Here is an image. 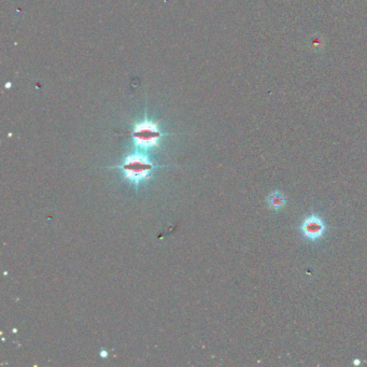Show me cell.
<instances>
[{
    "label": "cell",
    "instance_id": "8992f818",
    "mask_svg": "<svg viewBox=\"0 0 367 367\" xmlns=\"http://www.w3.org/2000/svg\"><path fill=\"white\" fill-rule=\"evenodd\" d=\"M353 364H355V365H360V364H361V361H360V360H355V362H353Z\"/></svg>",
    "mask_w": 367,
    "mask_h": 367
},
{
    "label": "cell",
    "instance_id": "5b68a950",
    "mask_svg": "<svg viewBox=\"0 0 367 367\" xmlns=\"http://www.w3.org/2000/svg\"><path fill=\"white\" fill-rule=\"evenodd\" d=\"M100 357H101V358H107V352H106V351H101Z\"/></svg>",
    "mask_w": 367,
    "mask_h": 367
},
{
    "label": "cell",
    "instance_id": "277c9868",
    "mask_svg": "<svg viewBox=\"0 0 367 367\" xmlns=\"http://www.w3.org/2000/svg\"><path fill=\"white\" fill-rule=\"evenodd\" d=\"M267 206L271 210L279 211L282 209L286 204V197L284 194L280 191H275L267 197Z\"/></svg>",
    "mask_w": 367,
    "mask_h": 367
},
{
    "label": "cell",
    "instance_id": "7a4b0ae2",
    "mask_svg": "<svg viewBox=\"0 0 367 367\" xmlns=\"http://www.w3.org/2000/svg\"><path fill=\"white\" fill-rule=\"evenodd\" d=\"M161 136L162 133L155 124L147 121L138 124L135 127L133 133L135 145L145 150L153 147H159V140Z\"/></svg>",
    "mask_w": 367,
    "mask_h": 367
},
{
    "label": "cell",
    "instance_id": "6da1fadb",
    "mask_svg": "<svg viewBox=\"0 0 367 367\" xmlns=\"http://www.w3.org/2000/svg\"><path fill=\"white\" fill-rule=\"evenodd\" d=\"M159 167L151 163L145 155L133 154L127 156L121 165L112 168L121 169L124 174V179L138 186L142 182L149 180L154 169Z\"/></svg>",
    "mask_w": 367,
    "mask_h": 367
},
{
    "label": "cell",
    "instance_id": "3957f363",
    "mask_svg": "<svg viewBox=\"0 0 367 367\" xmlns=\"http://www.w3.org/2000/svg\"><path fill=\"white\" fill-rule=\"evenodd\" d=\"M299 231L306 240L316 242L324 236L326 232V224L324 220L321 218V215L312 213L301 221Z\"/></svg>",
    "mask_w": 367,
    "mask_h": 367
}]
</instances>
